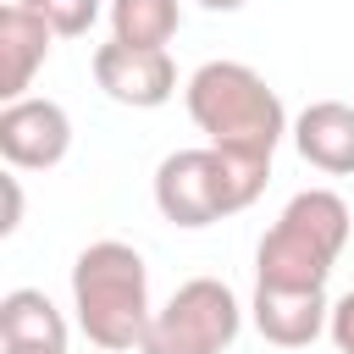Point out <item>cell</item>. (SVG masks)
Instances as JSON below:
<instances>
[{"mask_svg":"<svg viewBox=\"0 0 354 354\" xmlns=\"http://www.w3.org/2000/svg\"><path fill=\"white\" fill-rule=\"evenodd\" d=\"M72 310L77 326L94 348L111 354H138L144 326H149V266L133 243L122 238H100L72 260Z\"/></svg>","mask_w":354,"mask_h":354,"instance_id":"cell-2","label":"cell"},{"mask_svg":"<svg viewBox=\"0 0 354 354\" xmlns=\"http://www.w3.org/2000/svg\"><path fill=\"white\" fill-rule=\"evenodd\" d=\"M293 149L326 177H354V105L348 100H310L293 116Z\"/></svg>","mask_w":354,"mask_h":354,"instance_id":"cell-9","label":"cell"},{"mask_svg":"<svg viewBox=\"0 0 354 354\" xmlns=\"http://www.w3.org/2000/svg\"><path fill=\"white\" fill-rule=\"evenodd\" d=\"M199 6H205V11H238L243 0H199Z\"/></svg>","mask_w":354,"mask_h":354,"instance_id":"cell-16","label":"cell"},{"mask_svg":"<svg viewBox=\"0 0 354 354\" xmlns=\"http://www.w3.org/2000/svg\"><path fill=\"white\" fill-rule=\"evenodd\" d=\"M0 348H11V354H66V315L39 288H11L0 299Z\"/></svg>","mask_w":354,"mask_h":354,"instance_id":"cell-11","label":"cell"},{"mask_svg":"<svg viewBox=\"0 0 354 354\" xmlns=\"http://www.w3.org/2000/svg\"><path fill=\"white\" fill-rule=\"evenodd\" d=\"M254 326L266 343L277 348H310L326 321H332V304H326V288H260L254 282Z\"/></svg>","mask_w":354,"mask_h":354,"instance_id":"cell-8","label":"cell"},{"mask_svg":"<svg viewBox=\"0 0 354 354\" xmlns=\"http://www.w3.org/2000/svg\"><path fill=\"white\" fill-rule=\"evenodd\" d=\"M17 221H22V188H17V177H6V221H0V232L11 238Z\"/></svg>","mask_w":354,"mask_h":354,"instance_id":"cell-15","label":"cell"},{"mask_svg":"<svg viewBox=\"0 0 354 354\" xmlns=\"http://www.w3.org/2000/svg\"><path fill=\"white\" fill-rule=\"evenodd\" d=\"M238 326H243L238 293L216 277H194L149 315L138 354H221L232 348Z\"/></svg>","mask_w":354,"mask_h":354,"instance_id":"cell-5","label":"cell"},{"mask_svg":"<svg viewBox=\"0 0 354 354\" xmlns=\"http://www.w3.org/2000/svg\"><path fill=\"white\" fill-rule=\"evenodd\" d=\"M266 177H271V166L227 155L216 144L171 149L155 166V205H160V216L171 227H210L221 216L249 210L266 194Z\"/></svg>","mask_w":354,"mask_h":354,"instance_id":"cell-4","label":"cell"},{"mask_svg":"<svg viewBox=\"0 0 354 354\" xmlns=\"http://www.w3.org/2000/svg\"><path fill=\"white\" fill-rule=\"evenodd\" d=\"M348 232H354V216L343 194L332 188L293 194L254 249V282L260 288H326Z\"/></svg>","mask_w":354,"mask_h":354,"instance_id":"cell-3","label":"cell"},{"mask_svg":"<svg viewBox=\"0 0 354 354\" xmlns=\"http://www.w3.org/2000/svg\"><path fill=\"white\" fill-rule=\"evenodd\" d=\"M50 44H55V28L28 11L22 0H6L0 6V100H22L33 72L50 61Z\"/></svg>","mask_w":354,"mask_h":354,"instance_id":"cell-10","label":"cell"},{"mask_svg":"<svg viewBox=\"0 0 354 354\" xmlns=\"http://www.w3.org/2000/svg\"><path fill=\"white\" fill-rule=\"evenodd\" d=\"M72 149V116L44 100V94H22V100H6L0 111V155L11 171H50L61 166Z\"/></svg>","mask_w":354,"mask_h":354,"instance_id":"cell-6","label":"cell"},{"mask_svg":"<svg viewBox=\"0 0 354 354\" xmlns=\"http://www.w3.org/2000/svg\"><path fill=\"white\" fill-rule=\"evenodd\" d=\"M183 105H188L194 127L205 133V144L260 160V166H271V155L288 133V111H282L277 88L243 61H205L183 88Z\"/></svg>","mask_w":354,"mask_h":354,"instance_id":"cell-1","label":"cell"},{"mask_svg":"<svg viewBox=\"0 0 354 354\" xmlns=\"http://www.w3.org/2000/svg\"><path fill=\"white\" fill-rule=\"evenodd\" d=\"M0 354H11V348H0Z\"/></svg>","mask_w":354,"mask_h":354,"instance_id":"cell-17","label":"cell"},{"mask_svg":"<svg viewBox=\"0 0 354 354\" xmlns=\"http://www.w3.org/2000/svg\"><path fill=\"white\" fill-rule=\"evenodd\" d=\"M177 22H183L177 0H111V39H122V44L166 50Z\"/></svg>","mask_w":354,"mask_h":354,"instance_id":"cell-12","label":"cell"},{"mask_svg":"<svg viewBox=\"0 0 354 354\" xmlns=\"http://www.w3.org/2000/svg\"><path fill=\"white\" fill-rule=\"evenodd\" d=\"M326 332H332V343H337V354H354V288L332 304V321H326Z\"/></svg>","mask_w":354,"mask_h":354,"instance_id":"cell-14","label":"cell"},{"mask_svg":"<svg viewBox=\"0 0 354 354\" xmlns=\"http://www.w3.org/2000/svg\"><path fill=\"white\" fill-rule=\"evenodd\" d=\"M94 83L116 100V105H133V111H155L177 94V61L166 50H144V44H100L94 50Z\"/></svg>","mask_w":354,"mask_h":354,"instance_id":"cell-7","label":"cell"},{"mask_svg":"<svg viewBox=\"0 0 354 354\" xmlns=\"http://www.w3.org/2000/svg\"><path fill=\"white\" fill-rule=\"evenodd\" d=\"M28 11H39L50 28H55V39H83L88 28H94V17L105 11V0H22Z\"/></svg>","mask_w":354,"mask_h":354,"instance_id":"cell-13","label":"cell"}]
</instances>
